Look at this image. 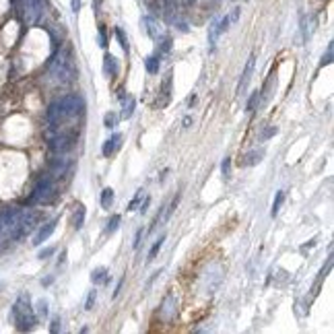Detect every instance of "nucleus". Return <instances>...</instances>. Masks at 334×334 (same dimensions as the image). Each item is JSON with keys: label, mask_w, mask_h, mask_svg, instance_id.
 Masks as SVG:
<instances>
[{"label": "nucleus", "mask_w": 334, "mask_h": 334, "mask_svg": "<svg viewBox=\"0 0 334 334\" xmlns=\"http://www.w3.org/2000/svg\"><path fill=\"white\" fill-rule=\"evenodd\" d=\"M82 108H85V104H82V99L78 95H64V97L56 99V102L50 104L48 114H46L48 126L56 130L66 120H70V118H74V116H78L82 112Z\"/></svg>", "instance_id": "f257e3e1"}, {"label": "nucleus", "mask_w": 334, "mask_h": 334, "mask_svg": "<svg viewBox=\"0 0 334 334\" xmlns=\"http://www.w3.org/2000/svg\"><path fill=\"white\" fill-rule=\"evenodd\" d=\"M50 74L54 76V80L62 82V85L72 82L76 78V68H74V62H72V56L68 50H62V52H58L52 58V62H50Z\"/></svg>", "instance_id": "f03ea898"}, {"label": "nucleus", "mask_w": 334, "mask_h": 334, "mask_svg": "<svg viewBox=\"0 0 334 334\" xmlns=\"http://www.w3.org/2000/svg\"><path fill=\"white\" fill-rule=\"evenodd\" d=\"M12 322H14L16 328L23 330V332H27V330H31L33 326H36L38 316H36V312H33V308L29 304V295H21L14 302V306H12Z\"/></svg>", "instance_id": "7ed1b4c3"}, {"label": "nucleus", "mask_w": 334, "mask_h": 334, "mask_svg": "<svg viewBox=\"0 0 334 334\" xmlns=\"http://www.w3.org/2000/svg\"><path fill=\"white\" fill-rule=\"evenodd\" d=\"M52 196H54V178L50 176V174H46V176H42V178L38 180V184H36V188H33V194H31L29 202H40V204H44V202H50V200H52Z\"/></svg>", "instance_id": "20e7f679"}, {"label": "nucleus", "mask_w": 334, "mask_h": 334, "mask_svg": "<svg viewBox=\"0 0 334 334\" xmlns=\"http://www.w3.org/2000/svg\"><path fill=\"white\" fill-rule=\"evenodd\" d=\"M21 2V8H23V16L29 25L38 23L40 16L44 14V8H46V0H19Z\"/></svg>", "instance_id": "39448f33"}, {"label": "nucleus", "mask_w": 334, "mask_h": 334, "mask_svg": "<svg viewBox=\"0 0 334 334\" xmlns=\"http://www.w3.org/2000/svg\"><path fill=\"white\" fill-rule=\"evenodd\" d=\"M72 146H74V134L70 132V134H64V132H58V134L54 136H50V148H52L54 153H68L72 151Z\"/></svg>", "instance_id": "423d86ee"}, {"label": "nucleus", "mask_w": 334, "mask_h": 334, "mask_svg": "<svg viewBox=\"0 0 334 334\" xmlns=\"http://www.w3.org/2000/svg\"><path fill=\"white\" fill-rule=\"evenodd\" d=\"M176 312H178V299L174 297V293H167L159 308V318L163 322H172L176 318Z\"/></svg>", "instance_id": "0eeeda50"}, {"label": "nucleus", "mask_w": 334, "mask_h": 334, "mask_svg": "<svg viewBox=\"0 0 334 334\" xmlns=\"http://www.w3.org/2000/svg\"><path fill=\"white\" fill-rule=\"evenodd\" d=\"M229 25H231L229 14H227V16H221V19H214V21L210 23V27H208V44H210V48H214V44H216V40H219V36L229 29Z\"/></svg>", "instance_id": "6e6552de"}, {"label": "nucleus", "mask_w": 334, "mask_h": 334, "mask_svg": "<svg viewBox=\"0 0 334 334\" xmlns=\"http://www.w3.org/2000/svg\"><path fill=\"white\" fill-rule=\"evenodd\" d=\"M72 167V159H68V157H56V159H52V163H50V176H52L54 180L56 178H62V176H66V172H68Z\"/></svg>", "instance_id": "1a4fd4ad"}, {"label": "nucleus", "mask_w": 334, "mask_h": 334, "mask_svg": "<svg viewBox=\"0 0 334 334\" xmlns=\"http://www.w3.org/2000/svg\"><path fill=\"white\" fill-rule=\"evenodd\" d=\"M254 64H256V56L252 54L248 58V62H246V68H244V72H242V78H240V85H238V93L240 95H244L246 93V89H248V85H250V80H252V72H254Z\"/></svg>", "instance_id": "9d476101"}, {"label": "nucleus", "mask_w": 334, "mask_h": 334, "mask_svg": "<svg viewBox=\"0 0 334 334\" xmlns=\"http://www.w3.org/2000/svg\"><path fill=\"white\" fill-rule=\"evenodd\" d=\"M56 225H58V219H52V221H48L46 225H42L40 227V231L36 233V238H33V246H42L50 236L54 233V229H56Z\"/></svg>", "instance_id": "9b49d317"}, {"label": "nucleus", "mask_w": 334, "mask_h": 334, "mask_svg": "<svg viewBox=\"0 0 334 334\" xmlns=\"http://www.w3.org/2000/svg\"><path fill=\"white\" fill-rule=\"evenodd\" d=\"M161 4V12L163 16L170 23H176V16H178V0H159Z\"/></svg>", "instance_id": "f8f14e48"}, {"label": "nucleus", "mask_w": 334, "mask_h": 334, "mask_svg": "<svg viewBox=\"0 0 334 334\" xmlns=\"http://www.w3.org/2000/svg\"><path fill=\"white\" fill-rule=\"evenodd\" d=\"M274 85H276V76H274V72H270V74H268V78H266V82H264L262 91H258V93H260V99H258V108H262L266 102H268L270 91H272V87H274Z\"/></svg>", "instance_id": "ddd939ff"}, {"label": "nucleus", "mask_w": 334, "mask_h": 334, "mask_svg": "<svg viewBox=\"0 0 334 334\" xmlns=\"http://www.w3.org/2000/svg\"><path fill=\"white\" fill-rule=\"evenodd\" d=\"M142 27L146 29L148 38L159 42V23L153 19V16H148V14H146V16H142Z\"/></svg>", "instance_id": "4468645a"}, {"label": "nucleus", "mask_w": 334, "mask_h": 334, "mask_svg": "<svg viewBox=\"0 0 334 334\" xmlns=\"http://www.w3.org/2000/svg\"><path fill=\"white\" fill-rule=\"evenodd\" d=\"M104 72L108 76H116L120 72V66H118V60H116L112 54H106L104 56Z\"/></svg>", "instance_id": "2eb2a0df"}, {"label": "nucleus", "mask_w": 334, "mask_h": 334, "mask_svg": "<svg viewBox=\"0 0 334 334\" xmlns=\"http://www.w3.org/2000/svg\"><path fill=\"white\" fill-rule=\"evenodd\" d=\"M91 280H93V285H106V282L110 280V274H108L106 266H97V268H93Z\"/></svg>", "instance_id": "dca6fc26"}, {"label": "nucleus", "mask_w": 334, "mask_h": 334, "mask_svg": "<svg viewBox=\"0 0 334 334\" xmlns=\"http://www.w3.org/2000/svg\"><path fill=\"white\" fill-rule=\"evenodd\" d=\"M120 140H122V134H114L110 140H106V144L102 146V153H104V157H110V155H114V153H116V148L120 146Z\"/></svg>", "instance_id": "f3484780"}, {"label": "nucleus", "mask_w": 334, "mask_h": 334, "mask_svg": "<svg viewBox=\"0 0 334 334\" xmlns=\"http://www.w3.org/2000/svg\"><path fill=\"white\" fill-rule=\"evenodd\" d=\"M82 223H85V206L80 202L74 204V210H72V227L74 229H80Z\"/></svg>", "instance_id": "a211bd4d"}, {"label": "nucleus", "mask_w": 334, "mask_h": 334, "mask_svg": "<svg viewBox=\"0 0 334 334\" xmlns=\"http://www.w3.org/2000/svg\"><path fill=\"white\" fill-rule=\"evenodd\" d=\"M159 64H161V54H155V56H148L144 60V66H146V72L151 74H157L159 72Z\"/></svg>", "instance_id": "6ab92c4d"}, {"label": "nucleus", "mask_w": 334, "mask_h": 334, "mask_svg": "<svg viewBox=\"0 0 334 334\" xmlns=\"http://www.w3.org/2000/svg\"><path fill=\"white\" fill-rule=\"evenodd\" d=\"M161 93H163V102H161V106H165L167 102H170V95H172V72H167V74H165Z\"/></svg>", "instance_id": "aec40b11"}, {"label": "nucleus", "mask_w": 334, "mask_h": 334, "mask_svg": "<svg viewBox=\"0 0 334 334\" xmlns=\"http://www.w3.org/2000/svg\"><path fill=\"white\" fill-rule=\"evenodd\" d=\"M262 157H264V151H262V148H260V151H252V153H248V155H246L244 165H256V163L262 161Z\"/></svg>", "instance_id": "412c9836"}, {"label": "nucleus", "mask_w": 334, "mask_h": 334, "mask_svg": "<svg viewBox=\"0 0 334 334\" xmlns=\"http://www.w3.org/2000/svg\"><path fill=\"white\" fill-rule=\"evenodd\" d=\"M114 198H116L114 190H112V188H106V190L102 192V206H104V208H110V206L114 204Z\"/></svg>", "instance_id": "4be33fe9"}, {"label": "nucleus", "mask_w": 334, "mask_h": 334, "mask_svg": "<svg viewBox=\"0 0 334 334\" xmlns=\"http://www.w3.org/2000/svg\"><path fill=\"white\" fill-rule=\"evenodd\" d=\"M116 38H118V42H120L122 50L128 54V52H130V44H128V38H126V33H124V29H122V27H116Z\"/></svg>", "instance_id": "5701e85b"}, {"label": "nucleus", "mask_w": 334, "mask_h": 334, "mask_svg": "<svg viewBox=\"0 0 334 334\" xmlns=\"http://www.w3.org/2000/svg\"><path fill=\"white\" fill-rule=\"evenodd\" d=\"M163 242H165V236H161L155 244H153V248H151V252H148V256H146V262H153L155 258H157V254H159V250L163 248Z\"/></svg>", "instance_id": "b1692460"}, {"label": "nucleus", "mask_w": 334, "mask_h": 334, "mask_svg": "<svg viewBox=\"0 0 334 334\" xmlns=\"http://www.w3.org/2000/svg\"><path fill=\"white\" fill-rule=\"evenodd\" d=\"M282 200H285V190H278V192H276V198H274V202H272V210H270L272 216L278 214V210H280V206H282Z\"/></svg>", "instance_id": "393cba45"}, {"label": "nucleus", "mask_w": 334, "mask_h": 334, "mask_svg": "<svg viewBox=\"0 0 334 334\" xmlns=\"http://www.w3.org/2000/svg\"><path fill=\"white\" fill-rule=\"evenodd\" d=\"M120 227V214H114L112 219L108 221V227H106V236H114L116 229Z\"/></svg>", "instance_id": "a878e982"}, {"label": "nucleus", "mask_w": 334, "mask_h": 334, "mask_svg": "<svg viewBox=\"0 0 334 334\" xmlns=\"http://www.w3.org/2000/svg\"><path fill=\"white\" fill-rule=\"evenodd\" d=\"M134 99L132 97H128V104H124V110H122V118L124 120H130L132 118V114H134Z\"/></svg>", "instance_id": "bb28decb"}, {"label": "nucleus", "mask_w": 334, "mask_h": 334, "mask_svg": "<svg viewBox=\"0 0 334 334\" xmlns=\"http://www.w3.org/2000/svg\"><path fill=\"white\" fill-rule=\"evenodd\" d=\"M161 40V44H159V52L157 54H167V52H170V50H172V38H159Z\"/></svg>", "instance_id": "cd10ccee"}, {"label": "nucleus", "mask_w": 334, "mask_h": 334, "mask_svg": "<svg viewBox=\"0 0 334 334\" xmlns=\"http://www.w3.org/2000/svg\"><path fill=\"white\" fill-rule=\"evenodd\" d=\"M221 172H223V178H225V180L231 178V159H229V157L223 159V163H221Z\"/></svg>", "instance_id": "c85d7f7f"}, {"label": "nucleus", "mask_w": 334, "mask_h": 334, "mask_svg": "<svg viewBox=\"0 0 334 334\" xmlns=\"http://www.w3.org/2000/svg\"><path fill=\"white\" fill-rule=\"evenodd\" d=\"M95 299H97V291H89V295H87V299H85V310H87V312L93 310Z\"/></svg>", "instance_id": "c756f323"}, {"label": "nucleus", "mask_w": 334, "mask_h": 334, "mask_svg": "<svg viewBox=\"0 0 334 334\" xmlns=\"http://www.w3.org/2000/svg\"><path fill=\"white\" fill-rule=\"evenodd\" d=\"M142 192H144V190H138V192H136V196L130 200V204H128V210H134V208H136V206H138V204L142 202Z\"/></svg>", "instance_id": "7c9ffc66"}, {"label": "nucleus", "mask_w": 334, "mask_h": 334, "mask_svg": "<svg viewBox=\"0 0 334 334\" xmlns=\"http://www.w3.org/2000/svg\"><path fill=\"white\" fill-rule=\"evenodd\" d=\"M258 99H260V93H258V91H256V93H252V97L248 99V106H246V110H248V112H252V110L258 106Z\"/></svg>", "instance_id": "2f4dec72"}, {"label": "nucleus", "mask_w": 334, "mask_h": 334, "mask_svg": "<svg viewBox=\"0 0 334 334\" xmlns=\"http://www.w3.org/2000/svg\"><path fill=\"white\" fill-rule=\"evenodd\" d=\"M116 124H118V116H116L114 112L106 114V128H114Z\"/></svg>", "instance_id": "473e14b6"}, {"label": "nucleus", "mask_w": 334, "mask_h": 334, "mask_svg": "<svg viewBox=\"0 0 334 334\" xmlns=\"http://www.w3.org/2000/svg\"><path fill=\"white\" fill-rule=\"evenodd\" d=\"M332 44H328V50H326V56H322V62L320 66H326V64H332Z\"/></svg>", "instance_id": "72a5a7b5"}, {"label": "nucleus", "mask_w": 334, "mask_h": 334, "mask_svg": "<svg viewBox=\"0 0 334 334\" xmlns=\"http://www.w3.org/2000/svg\"><path fill=\"white\" fill-rule=\"evenodd\" d=\"M38 316H44V318L48 316V302L46 299H40L38 302Z\"/></svg>", "instance_id": "f704fd0d"}, {"label": "nucleus", "mask_w": 334, "mask_h": 334, "mask_svg": "<svg viewBox=\"0 0 334 334\" xmlns=\"http://www.w3.org/2000/svg\"><path fill=\"white\" fill-rule=\"evenodd\" d=\"M52 254H54V248H46V250H42V252L38 254V258L44 260V258H48V256H52Z\"/></svg>", "instance_id": "c9c22d12"}, {"label": "nucleus", "mask_w": 334, "mask_h": 334, "mask_svg": "<svg viewBox=\"0 0 334 334\" xmlns=\"http://www.w3.org/2000/svg\"><path fill=\"white\" fill-rule=\"evenodd\" d=\"M58 330H60V318H54V320H52V328H50V332L56 334Z\"/></svg>", "instance_id": "e433bc0d"}, {"label": "nucleus", "mask_w": 334, "mask_h": 334, "mask_svg": "<svg viewBox=\"0 0 334 334\" xmlns=\"http://www.w3.org/2000/svg\"><path fill=\"white\" fill-rule=\"evenodd\" d=\"M99 46H102V48L108 46V44H106V33H104V29H99Z\"/></svg>", "instance_id": "4c0bfd02"}, {"label": "nucleus", "mask_w": 334, "mask_h": 334, "mask_svg": "<svg viewBox=\"0 0 334 334\" xmlns=\"http://www.w3.org/2000/svg\"><path fill=\"white\" fill-rule=\"evenodd\" d=\"M140 238H142V229H138V231H136V238H134V244H132V246H134V248H138V244H140Z\"/></svg>", "instance_id": "58836bf2"}, {"label": "nucleus", "mask_w": 334, "mask_h": 334, "mask_svg": "<svg viewBox=\"0 0 334 334\" xmlns=\"http://www.w3.org/2000/svg\"><path fill=\"white\" fill-rule=\"evenodd\" d=\"M272 134H276V128H274V126L264 132V138H268V136H272Z\"/></svg>", "instance_id": "ea45409f"}, {"label": "nucleus", "mask_w": 334, "mask_h": 334, "mask_svg": "<svg viewBox=\"0 0 334 334\" xmlns=\"http://www.w3.org/2000/svg\"><path fill=\"white\" fill-rule=\"evenodd\" d=\"M72 10H74V12L80 10V0H72Z\"/></svg>", "instance_id": "a19ab883"}, {"label": "nucleus", "mask_w": 334, "mask_h": 334, "mask_svg": "<svg viewBox=\"0 0 334 334\" xmlns=\"http://www.w3.org/2000/svg\"><path fill=\"white\" fill-rule=\"evenodd\" d=\"M192 124V118H190V116H186V118H184V128H188Z\"/></svg>", "instance_id": "79ce46f5"}, {"label": "nucleus", "mask_w": 334, "mask_h": 334, "mask_svg": "<svg viewBox=\"0 0 334 334\" xmlns=\"http://www.w3.org/2000/svg\"><path fill=\"white\" fill-rule=\"evenodd\" d=\"M196 2V0H184V4H186V6H192Z\"/></svg>", "instance_id": "37998d69"}]
</instances>
